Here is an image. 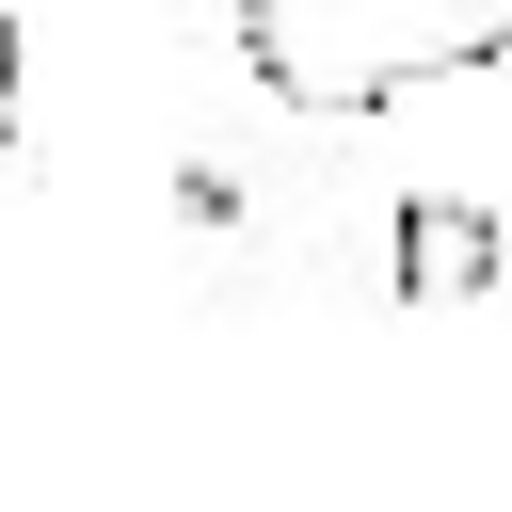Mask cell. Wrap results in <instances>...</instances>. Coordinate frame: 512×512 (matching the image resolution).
I'll return each instance as SVG.
<instances>
[{"instance_id": "cell-1", "label": "cell", "mask_w": 512, "mask_h": 512, "mask_svg": "<svg viewBox=\"0 0 512 512\" xmlns=\"http://www.w3.org/2000/svg\"><path fill=\"white\" fill-rule=\"evenodd\" d=\"M224 48L256 64L272 112L352 128V112H400L432 80H480L512 48V0H224Z\"/></svg>"}, {"instance_id": "cell-2", "label": "cell", "mask_w": 512, "mask_h": 512, "mask_svg": "<svg viewBox=\"0 0 512 512\" xmlns=\"http://www.w3.org/2000/svg\"><path fill=\"white\" fill-rule=\"evenodd\" d=\"M496 272H512V224L480 192H400V224H384V288L400 304H480Z\"/></svg>"}, {"instance_id": "cell-3", "label": "cell", "mask_w": 512, "mask_h": 512, "mask_svg": "<svg viewBox=\"0 0 512 512\" xmlns=\"http://www.w3.org/2000/svg\"><path fill=\"white\" fill-rule=\"evenodd\" d=\"M16 112H32V48H16V0H0V144H16Z\"/></svg>"}]
</instances>
